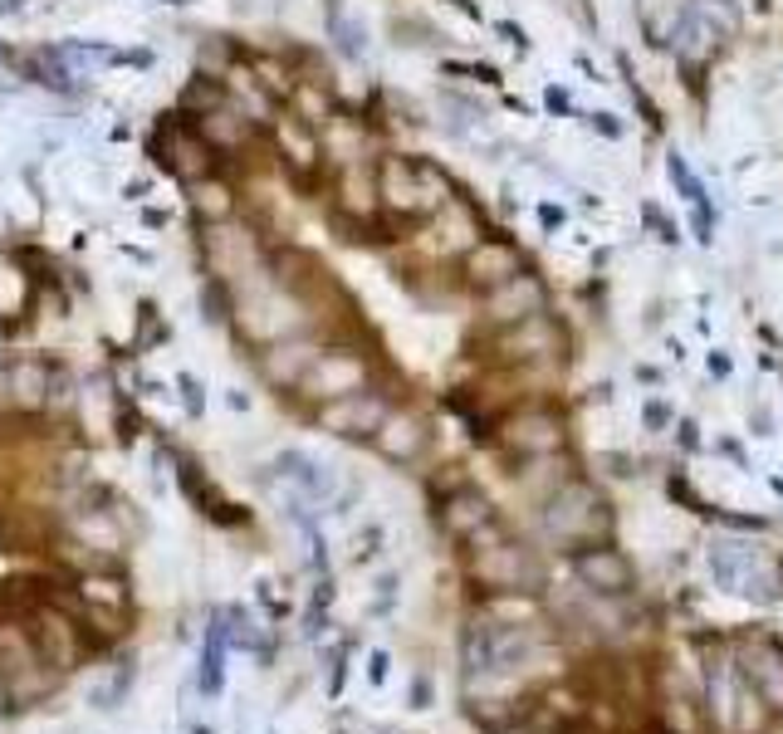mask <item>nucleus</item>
Segmentation results:
<instances>
[{"label": "nucleus", "mask_w": 783, "mask_h": 734, "mask_svg": "<svg viewBox=\"0 0 783 734\" xmlns=\"http://www.w3.org/2000/svg\"><path fill=\"white\" fill-rule=\"evenodd\" d=\"M313 358H319V353L304 348V343H279V348L265 358V372H269V382H304Z\"/></svg>", "instance_id": "6ab92c4d"}, {"label": "nucleus", "mask_w": 783, "mask_h": 734, "mask_svg": "<svg viewBox=\"0 0 783 734\" xmlns=\"http://www.w3.org/2000/svg\"><path fill=\"white\" fill-rule=\"evenodd\" d=\"M470 573H475L485 587H495V593H529V583L539 578L534 559H529L519 543H495V549H480L475 563H470Z\"/></svg>", "instance_id": "7ed1b4c3"}, {"label": "nucleus", "mask_w": 783, "mask_h": 734, "mask_svg": "<svg viewBox=\"0 0 783 734\" xmlns=\"http://www.w3.org/2000/svg\"><path fill=\"white\" fill-rule=\"evenodd\" d=\"M59 382V367H45L35 358H15L10 367H0V402L10 412H39L49 406V392Z\"/></svg>", "instance_id": "f03ea898"}, {"label": "nucleus", "mask_w": 783, "mask_h": 734, "mask_svg": "<svg viewBox=\"0 0 783 734\" xmlns=\"http://www.w3.org/2000/svg\"><path fill=\"white\" fill-rule=\"evenodd\" d=\"M573 573H578L583 587H592V593H602V597H618L632 587V563H626L618 549H608V543L583 549L578 559H573Z\"/></svg>", "instance_id": "423d86ee"}, {"label": "nucleus", "mask_w": 783, "mask_h": 734, "mask_svg": "<svg viewBox=\"0 0 783 734\" xmlns=\"http://www.w3.org/2000/svg\"><path fill=\"white\" fill-rule=\"evenodd\" d=\"M745 670L755 680V690L769 700V710H783V656L779 652H764V646H745Z\"/></svg>", "instance_id": "ddd939ff"}, {"label": "nucleus", "mask_w": 783, "mask_h": 734, "mask_svg": "<svg viewBox=\"0 0 783 734\" xmlns=\"http://www.w3.org/2000/svg\"><path fill=\"white\" fill-rule=\"evenodd\" d=\"M83 597H89V603H108V607H123V603H128L123 583H113V578H89V583H83Z\"/></svg>", "instance_id": "393cba45"}, {"label": "nucleus", "mask_w": 783, "mask_h": 734, "mask_svg": "<svg viewBox=\"0 0 783 734\" xmlns=\"http://www.w3.org/2000/svg\"><path fill=\"white\" fill-rule=\"evenodd\" d=\"M534 309H539V285H534V279H525V275L505 279V285H495V294H490V313H495V319H505V323L529 319Z\"/></svg>", "instance_id": "4468645a"}, {"label": "nucleus", "mask_w": 783, "mask_h": 734, "mask_svg": "<svg viewBox=\"0 0 783 734\" xmlns=\"http://www.w3.org/2000/svg\"><path fill=\"white\" fill-rule=\"evenodd\" d=\"M162 162L172 167L186 186H192V182H201V176H211L216 152H211V142H206L196 128H182V123H176V128L166 133V157H162Z\"/></svg>", "instance_id": "0eeeda50"}, {"label": "nucleus", "mask_w": 783, "mask_h": 734, "mask_svg": "<svg viewBox=\"0 0 783 734\" xmlns=\"http://www.w3.org/2000/svg\"><path fill=\"white\" fill-rule=\"evenodd\" d=\"M192 206L206 226H221V220L235 216V192L211 172V176H201V182H192Z\"/></svg>", "instance_id": "dca6fc26"}, {"label": "nucleus", "mask_w": 783, "mask_h": 734, "mask_svg": "<svg viewBox=\"0 0 783 734\" xmlns=\"http://www.w3.org/2000/svg\"><path fill=\"white\" fill-rule=\"evenodd\" d=\"M319 422H323V432H333V436H372L382 422H388V406H382V397H372V392H343V397H329L323 402V412H319Z\"/></svg>", "instance_id": "20e7f679"}, {"label": "nucleus", "mask_w": 783, "mask_h": 734, "mask_svg": "<svg viewBox=\"0 0 783 734\" xmlns=\"http://www.w3.org/2000/svg\"><path fill=\"white\" fill-rule=\"evenodd\" d=\"M304 387L313 397H343L362 387V363L353 353H319L313 367L304 372Z\"/></svg>", "instance_id": "6e6552de"}, {"label": "nucleus", "mask_w": 783, "mask_h": 734, "mask_svg": "<svg viewBox=\"0 0 783 734\" xmlns=\"http://www.w3.org/2000/svg\"><path fill=\"white\" fill-rule=\"evenodd\" d=\"M221 661H226V636L221 627H211V636H206V652H201V690H221Z\"/></svg>", "instance_id": "5701e85b"}, {"label": "nucleus", "mask_w": 783, "mask_h": 734, "mask_svg": "<svg viewBox=\"0 0 783 734\" xmlns=\"http://www.w3.org/2000/svg\"><path fill=\"white\" fill-rule=\"evenodd\" d=\"M666 422H671V412H666L661 402H656V406H646V426H666Z\"/></svg>", "instance_id": "cd10ccee"}, {"label": "nucleus", "mask_w": 783, "mask_h": 734, "mask_svg": "<svg viewBox=\"0 0 783 734\" xmlns=\"http://www.w3.org/2000/svg\"><path fill=\"white\" fill-rule=\"evenodd\" d=\"M275 475L285 480V485L295 490L304 505H319V500L333 495V475L313 456H304V450H285V456L275 460Z\"/></svg>", "instance_id": "9d476101"}, {"label": "nucleus", "mask_w": 783, "mask_h": 734, "mask_svg": "<svg viewBox=\"0 0 783 734\" xmlns=\"http://www.w3.org/2000/svg\"><path fill=\"white\" fill-rule=\"evenodd\" d=\"M176 387H182V392H186V412H192V416H201V387H196V377H176Z\"/></svg>", "instance_id": "bb28decb"}, {"label": "nucleus", "mask_w": 783, "mask_h": 734, "mask_svg": "<svg viewBox=\"0 0 783 734\" xmlns=\"http://www.w3.org/2000/svg\"><path fill=\"white\" fill-rule=\"evenodd\" d=\"M333 35H338L343 55H362V45H368V35H362L358 25H348V20H338V15H333Z\"/></svg>", "instance_id": "a878e982"}, {"label": "nucleus", "mask_w": 783, "mask_h": 734, "mask_svg": "<svg viewBox=\"0 0 783 734\" xmlns=\"http://www.w3.org/2000/svg\"><path fill=\"white\" fill-rule=\"evenodd\" d=\"M505 734H534V730H505Z\"/></svg>", "instance_id": "c85d7f7f"}, {"label": "nucleus", "mask_w": 783, "mask_h": 734, "mask_svg": "<svg viewBox=\"0 0 783 734\" xmlns=\"http://www.w3.org/2000/svg\"><path fill=\"white\" fill-rule=\"evenodd\" d=\"M441 519H446V529H451L456 539H475V534L490 524V500L480 495V490H456V495L446 500Z\"/></svg>", "instance_id": "9b49d317"}, {"label": "nucleus", "mask_w": 783, "mask_h": 734, "mask_svg": "<svg viewBox=\"0 0 783 734\" xmlns=\"http://www.w3.org/2000/svg\"><path fill=\"white\" fill-rule=\"evenodd\" d=\"M544 529L553 534V539H563V543L598 539V534L608 529V505H602V495H598L592 485L573 480V485H563L559 495L549 500V509H544Z\"/></svg>", "instance_id": "f257e3e1"}, {"label": "nucleus", "mask_w": 783, "mask_h": 734, "mask_svg": "<svg viewBox=\"0 0 783 734\" xmlns=\"http://www.w3.org/2000/svg\"><path fill=\"white\" fill-rule=\"evenodd\" d=\"M553 348H559V339H553V329L539 313L519 319V329L505 339V358H529V353H553Z\"/></svg>", "instance_id": "a211bd4d"}, {"label": "nucleus", "mask_w": 783, "mask_h": 734, "mask_svg": "<svg viewBox=\"0 0 783 734\" xmlns=\"http://www.w3.org/2000/svg\"><path fill=\"white\" fill-rule=\"evenodd\" d=\"M279 147L289 152V162H295V167H313V157H319V142H313L309 133L295 123V118H285V123H279Z\"/></svg>", "instance_id": "412c9836"}, {"label": "nucleus", "mask_w": 783, "mask_h": 734, "mask_svg": "<svg viewBox=\"0 0 783 734\" xmlns=\"http://www.w3.org/2000/svg\"><path fill=\"white\" fill-rule=\"evenodd\" d=\"M172 5H192V0H172Z\"/></svg>", "instance_id": "c756f323"}, {"label": "nucleus", "mask_w": 783, "mask_h": 734, "mask_svg": "<svg viewBox=\"0 0 783 734\" xmlns=\"http://www.w3.org/2000/svg\"><path fill=\"white\" fill-rule=\"evenodd\" d=\"M441 182H436L431 167H416V162H402V157H392L388 167H382V196H388V206L396 211H416V206H436L441 202Z\"/></svg>", "instance_id": "39448f33"}, {"label": "nucleus", "mask_w": 783, "mask_h": 734, "mask_svg": "<svg viewBox=\"0 0 783 734\" xmlns=\"http://www.w3.org/2000/svg\"><path fill=\"white\" fill-rule=\"evenodd\" d=\"M465 275L475 279V285H505V279L519 275V255L509 245H475L465 260Z\"/></svg>", "instance_id": "f8f14e48"}, {"label": "nucleus", "mask_w": 783, "mask_h": 734, "mask_svg": "<svg viewBox=\"0 0 783 734\" xmlns=\"http://www.w3.org/2000/svg\"><path fill=\"white\" fill-rule=\"evenodd\" d=\"M196 133L211 142V152H235V147H245V138H250V123L221 103L216 113H206V118L196 123Z\"/></svg>", "instance_id": "f3484780"}, {"label": "nucleus", "mask_w": 783, "mask_h": 734, "mask_svg": "<svg viewBox=\"0 0 783 734\" xmlns=\"http://www.w3.org/2000/svg\"><path fill=\"white\" fill-rule=\"evenodd\" d=\"M505 440L525 456H549L563 446V422L553 412H519L505 422Z\"/></svg>", "instance_id": "1a4fd4ad"}, {"label": "nucleus", "mask_w": 783, "mask_h": 734, "mask_svg": "<svg viewBox=\"0 0 783 734\" xmlns=\"http://www.w3.org/2000/svg\"><path fill=\"white\" fill-rule=\"evenodd\" d=\"M39 646H45V656L55 661V666L74 661V632H69L65 617H45V622H39Z\"/></svg>", "instance_id": "aec40b11"}, {"label": "nucleus", "mask_w": 783, "mask_h": 734, "mask_svg": "<svg viewBox=\"0 0 783 734\" xmlns=\"http://www.w3.org/2000/svg\"><path fill=\"white\" fill-rule=\"evenodd\" d=\"M372 440H378V450L388 460H412L416 450H422L426 432H422V422H416V416H392L388 412V422L372 432Z\"/></svg>", "instance_id": "2eb2a0df"}, {"label": "nucleus", "mask_w": 783, "mask_h": 734, "mask_svg": "<svg viewBox=\"0 0 783 734\" xmlns=\"http://www.w3.org/2000/svg\"><path fill=\"white\" fill-rule=\"evenodd\" d=\"M201 319L206 323H226V319H231V289H226L221 275H211L201 285Z\"/></svg>", "instance_id": "4be33fe9"}, {"label": "nucleus", "mask_w": 783, "mask_h": 734, "mask_svg": "<svg viewBox=\"0 0 783 734\" xmlns=\"http://www.w3.org/2000/svg\"><path fill=\"white\" fill-rule=\"evenodd\" d=\"M226 103V89L216 79H192L186 83V93H182V108H201V118L206 113H216Z\"/></svg>", "instance_id": "b1692460"}]
</instances>
